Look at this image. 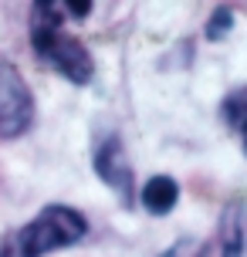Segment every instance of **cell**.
<instances>
[{
	"label": "cell",
	"mask_w": 247,
	"mask_h": 257,
	"mask_svg": "<svg viewBox=\"0 0 247 257\" xmlns=\"http://www.w3.org/2000/svg\"><path fill=\"white\" fill-rule=\"evenodd\" d=\"M88 230V223L71 206H44L38 217L24 223L21 230L4 237L0 257H44L51 250L78 244Z\"/></svg>",
	"instance_id": "6da1fadb"
},
{
	"label": "cell",
	"mask_w": 247,
	"mask_h": 257,
	"mask_svg": "<svg viewBox=\"0 0 247 257\" xmlns=\"http://www.w3.org/2000/svg\"><path fill=\"white\" fill-rule=\"evenodd\" d=\"M34 122V98L31 88L21 78V71L11 61L0 58V136L4 139H17L24 136Z\"/></svg>",
	"instance_id": "7a4b0ae2"
},
{
	"label": "cell",
	"mask_w": 247,
	"mask_h": 257,
	"mask_svg": "<svg viewBox=\"0 0 247 257\" xmlns=\"http://www.w3.org/2000/svg\"><path fill=\"white\" fill-rule=\"evenodd\" d=\"M38 51L48 58V61L61 71V75L68 78V81H75V85H85V81H91V54L81 48L78 38H68V34H51L48 41H41Z\"/></svg>",
	"instance_id": "3957f363"
},
{
	"label": "cell",
	"mask_w": 247,
	"mask_h": 257,
	"mask_svg": "<svg viewBox=\"0 0 247 257\" xmlns=\"http://www.w3.org/2000/svg\"><path fill=\"white\" fill-rule=\"evenodd\" d=\"M95 169H98V176H102L112 190H118L122 196H129L132 169H129V159H126V153H122L118 139H108L102 149H98V156H95Z\"/></svg>",
	"instance_id": "277c9868"
},
{
	"label": "cell",
	"mask_w": 247,
	"mask_h": 257,
	"mask_svg": "<svg viewBox=\"0 0 247 257\" xmlns=\"http://www.w3.org/2000/svg\"><path fill=\"white\" fill-rule=\"evenodd\" d=\"M65 24V4L61 0H34L31 7V44L38 48L41 41L58 34Z\"/></svg>",
	"instance_id": "5b68a950"
},
{
	"label": "cell",
	"mask_w": 247,
	"mask_h": 257,
	"mask_svg": "<svg viewBox=\"0 0 247 257\" xmlns=\"http://www.w3.org/2000/svg\"><path fill=\"white\" fill-rule=\"evenodd\" d=\"M176 200H180V186H176V180H169V176H153L143 186V206L149 213H156V217L169 213L176 206Z\"/></svg>",
	"instance_id": "8992f818"
},
{
	"label": "cell",
	"mask_w": 247,
	"mask_h": 257,
	"mask_svg": "<svg viewBox=\"0 0 247 257\" xmlns=\"http://www.w3.org/2000/svg\"><path fill=\"white\" fill-rule=\"evenodd\" d=\"M220 257H247V230H244V210L230 206L223 217V247Z\"/></svg>",
	"instance_id": "52a82bcc"
},
{
	"label": "cell",
	"mask_w": 247,
	"mask_h": 257,
	"mask_svg": "<svg viewBox=\"0 0 247 257\" xmlns=\"http://www.w3.org/2000/svg\"><path fill=\"white\" fill-rule=\"evenodd\" d=\"M200 254H203V244L200 240H180L176 247L163 250L159 257H200Z\"/></svg>",
	"instance_id": "ba28073f"
},
{
	"label": "cell",
	"mask_w": 247,
	"mask_h": 257,
	"mask_svg": "<svg viewBox=\"0 0 247 257\" xmlns=\"http://www.w3.org/2000/svg\"><path fill=\"white\" fill-rule=\"evenodd\" d=\"M227 27H230V11H217L213 21H210V27H207V38H220Z\"/></svg>",
	"instance_id": "9c48e42d"
},
{
	"label": "cell",
	"mask_w": 247,
	"mask_h": 257,
	"mask_svg": "<svg viewBox=\"0 0 247 257\" xmlns=\"http://www.w3.org/2000/svg\"><path fill=\"white\" fill-rule=\"evenodd\" d=\"M65 4V14L71 17H88L91 14V0H61Z\"/></svg>",
	"instance_id": "30bf717a"
},
{
	"label": "cell",
	"mask_w": 247,
	"mask_h": 257,
	"mask_svg": "<svg viewBox=\"0 0 247 257\" xmlns=\"http://www.w3.org/2000/svg\"><path fill=\"white\" fill-rule=\"evenodd\" d=\"M237 128H240V136H244V149H247V115L237 122Z\"/></svg>",
	"instance_id": "8fae6325"
}]
</instances>
